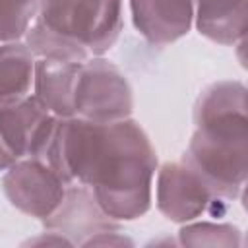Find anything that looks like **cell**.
I'll list each match as a JSON object with an SVG mask.
<instances>
[{
  "label": "cell",
  "instance_id": "13",
  "mask_svg": "<svg viewBox=\"0 0 248 248\" xmlns=\"http://www.w3.org/2000/svg\"><path fill=\"white\" fill-rule=\"evenodd\" d=\"M37 12L39 0H0V43H12L25 37Z\"/></svg>",
  "mask_w": 248,
  "mask_h": 248
},
{
  "label": "cell",
  "instance_id": "14",
  "mask_svg": "<svg viewBox=\"0 0 248 248\" xmlns=\"http://www.w3.org/2000/svg\"><path fill=\"white\" fill-rule=\"evenodd\" d=\"M10 165H14V161L8 157V153L2 149V145H0V170H6Z\"/></svg>",
  "mask_w": 248,
  "mask_h": 248
},
{
  "label": "cell",
  "instance_id": "6",
  "mask_svg": "<svg viewBox=\"0 0 248 248\" xmlns=\"http://www.w3.org/2000/svg\"><path fill=\"white\" fill-rule=\"evenodd\" d=\"M4 194L19 211L45 219L62 202L66 182L37 157H23L6 169Z\"/></svg>",
  "mask_w": 248,
  "mask_h": 248
},
{
  "label": "cell",
  "instance_id": "11",
  "mask_svg": "<svg viewBox=\"0 0 248 248\" xmlns=\"http://www.w3.org/2000/svg\"><path fill=\"white\" fill-rule=\"evenodd\" d=\"M194 21L198 31L219 45L244 41L246 0H194Z\"/></svg>",
  "mask_w": 248,
  "mask_h": 248
},
{
  "label": "cell",
  "instance_id": "8",
  "mask_svg": "<svg viewBox=\"0 0 248 248\" xmlns=\"http://www.w3.org/2000/svg\"><path fill=\"white\" fill-rule=\"evenodd\" d=\"M48 232L58 234H105L118 231V221L105 213L93 192L83 184H68L62 202L45 217Z\"/></svg>",
  "mask_w": 248,
  "mask_h": 248
},
{
  "label": "cell",
  "instance_id": "2",
  "mask_svg": "<svg viewBox=\"0 0 248 248\" xmlns=\"http://www.w3.org/2000/svg\"><path fill=\"white\" fill-rule=\"evenodd\" d=\"M246 89L240 81L211 83L194 108L196 132L182 157L221 200H234L246 182Z\"/></svg>",
  "mask_w": 248,
  "mask_h": 248
},
{
  "label": "cell",
  "instance_id": "9",
  "mask_svg": "<svg viewBox=\"0 0 248 248\" xmlns=\"http://www.w3.org/2000/svg\"><path fill=\"white\" fill-rule=\"evenodd\" d=\"M132 19L153 45H169L184 37L194 23V0H130Z\"/></svg>",
  "mask_w": 248,
  "mask_h": 248
},
{
  "label": "cell",
  "instance_id": "10",
  "mask_svg": "<svg viewBox=\"0 0 248 248\" xmlns=\"http://www.w3.org/2000/svg\"><path fill=\"white\" fill-rule=\"evenodd\" d=\"M79 64L35 58L33 95L58 118L74 116V83Z\"/></svg>",
  "mask_w": 248,
  "mask_h": 248
},
{
  "label": "cell",
  "instance_id": "5",
  "mask_svg": "<svg viewBox=\"0 0 248 248\" xmlns=\"http://www.w3.org/2000/svg\"><path fill=\"white\" fill-rule=\"evenodd\" d=\"M56 118L29 93L23 99L0 105V145L16 163L23 157L41 159L52 136Z\"/></svg>",
  "mask_w": 248,
  "mask_h": 248
},
{
  "label": "cell",
  "instance_id": "4",
  "mask_svg": "<svg viewBox=\"0 0 248 248\" xmlns=\"http://www.w3.org/2000/svg\"><path fill=\"white\" fill-rule=\"evenodd\" d=\"M132 87L112 62L93 56L78 66L74 83V116L93 122L130 118Z\"/></svg>",
  "mask_w": 248,
  "mask_h": 248
},
{
  "label": "cell",
  "instance_id": "1",
  "mask_svg": "<svg viewBox=\"0 0 248 248\" xmlns=\"http://www.w3.org/2000/svg\"><path fill=\"white\" fill-rule=\"evenodd\" d=\"M66 184H83L112 219H136L149 209L157 170L155 149L132 120L56 118L41 157Z\"/></svg>",
  "mask_w": 248,
  "mask_h": 248
},
{
  "label": "cell",
  "instance_id": "3",
  "mask_svg": "<svg viewBox=\"0 0 248 248\" xmlns=\"http://www.w3.org/2000/svg\"><path fill=\"white\" fill-rule=\"evenodd\" d=\"M35 19L93 58L116 43L122 31V0H39Z\"/></svg>",
  "mask_w": 248,
  "mask_h": 248
},
{
  "label": "cell",
  "instance_id": "7",
  "mask_svg": "<svg viewBox=\"0 0 248 248\" xmlns=\"http://www.w3.org/2000/svg\"><path fill=\"white\" fill-rule=\"evenodd\" d=\"M223 202L184 161L165 163L157 172V205L170 221H192Z\"/></svg>",
  "mask_w": 248,
  "mask_h": 248
},
{
  "label": "cell",
  "instance_id": "12",
  "mask_svg": "<svg viewBox=\"0 0 248 248\" xmlns=\"http://www.w3.org/2000/svg\"><path fill=\"white\" fill-rule=\"evenodd\" d=\"M35 56L25 43H0V105L31 93Z\"/></svg>",
  "mask_w": 248,
  "mask_h": 248
}]
</instances>
